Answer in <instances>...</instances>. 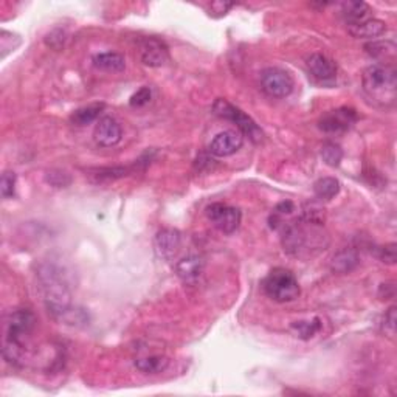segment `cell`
Wrapping results in <instances>:
<instances>
[{"label": "cell", "instance_id": "obj_8", "mask_svg": "<svg viewBox=\"0 0 397 397\" xmlns=\"http://www.w3.org/2000/svg\"><path fill=\"white\" fill-rule=\"evenodd\" d=\"M207 218L222 233H234L239 228L242 214L239 208L227 204H211L207 207Z\"/></svg>", "mask_w": 397, "mask_h": 397}, {"label": "cell", "instance_id": "obj_12", "mask_svg": "<svg viewBox=\"0 0 397 397\" xmlns=\"http://www.w3.org/2000/svg\"><path fill=\"white\" fill-rule=\"evenodd\" d=\"M242 143L244 135L241 132L224 130L219 132V134L213 138L208 151H210V154H213L214 157H228L233 156L234 152H238Z\"/></svg>", "mask_w": 397, "mask_h": 397}, {"label": "cell", "instance_id": "obj_14", "mask_svg": "<svg viewBox=\"0 0 397 397\" xmlns=\"http://www.w3.org/2000/svg\"><path fill=\"white\" fill-rule=\"evenodd\" d=\"M182 247V236L176 228H162L156 234V252L163 260H172Z\"/></svg>", "mask_w": 397, "mask_h": 397}, {"label": "cell", "instance_id": "obj_16", "mask_svg": "<svg viewBox=\"0 0 397 397\" xmlns=\"http://www.w3.org/2000/svg\"><path fill=\"white\" fill-rule=\"evenodd\" d=\"M347 31L352 38L357 39H375L387 31V24L380 19L369 17L359 24L347 25Z\"/></svg>", "mask_w": 397, "mask_h": 397}, {"label": "cell", "instance_id": "obj_30", "mask_svg": "<svg viewBox=\"0 0 397 397\" xmlns=\"http://www.w3.org/2000/svg\"><path fill=\"white\" fill-rule=\"evenodd\" d=\"M379 260L387 264L396 262V244H388V246L382 247L379 252Z\"/></svg>", "mask_w": 397, "mask_h": 397}, {"label": "cell", "instance_id": "obj_25", "mask_svg": "<svg viewBox=\"0 0 397 397\" xmlns=\"http://www.w3.org/2000/svg\"><path fill=\"white\" fill-rule=\"evenodd\" d=\"M322 158L327 166L336 168V166L341 163V160H343V151H341L338 144L332 142H326L322 146Z\"/></svg>", "mask_w": 397, "mask_h": 397}, {"label": "cell", "instance_id": "obj_15", "mask_svg": "<svg viewBox=\"0 0 397 397\" xmlns=\"http://www.w3.org/2000/svg\"><path fill=\"white\" fill-rule=\"evenodd\" d=\"M204 267H205V261L197 255H191V256L183 257L182 261L177 262L176 271H177V276L183 283L194 284L202 276Z\"/></svg>", "mask_w": 397, "mask_h": 397}, {"label": "cell", "instance_id": "obj_1", "mask_svg": "<svg viewBox=\"0 0 397 397\" xmlns=\"http://www.w3.org/2000/svg\"><path fill=\"white\" fill-rule=\"evenodd\" d=\"M329 246V236L323 227L322 219L304 214L303 218L292 222L283 234L284 252L294 257H310Z\"/></svg>", "mask_w": 397, "mask_h": 397}, {"label": "cell", "instance_id": "obj_26", "mask_svg": "<svg viewBox=\"0 0 397 397\" xmlns=\"http://www.w3.org/2000/svg\"><path fill=\"white\" fill-rule=\"evenodd\" d=\"M16 174L11 171H6L2 174L0 179V193H2L3 199H11L16 194Z\"/></svg>", "mask_w": 397, "mask_h": 397}, {"label": "cell", "instance_id": "obj_20", "mask_svg": "<svg viewBox=\"0 0 397 397\" xmlns=\"http://www.w3.org/2000/svg\"><path fill=\"white\" fill-rule=\"evenodd\" d=\"M360 257L354 252V250H341L336 256H334L331 269L336 274H350L355 267L359 266Z\"/></svg>", "mask_w": 397, "mask_h": 397}, {"label": "cell", "instance_id": "obj_32", "mask_svg": "<svg viewBox=\"0 0 397 397\" xmlns=\"http://www.w3.org/2000/svg\"><path fill=\"white\" fill-rule=\"evenodd\" d=\"M233 3L230 2H213L211 3V11L213 13H219V15H225V13L232 8Z\"/></svg>", "mask_w": 397, "mask_h": 397}, {"label": "cell", "instance_id": "obj_6", "mask_svg": "<svg viewBox=\"0 0 397 397\" xmlns=\"http://www.w3.org/2000/svg\"><path fill=\"white\" fill-rule=\"evenodd\" d=\"M36 326V317L29 309H19L11 312L5 322L3 340L16 341L25 346V338L33 332Z\"/></svg>", "mask_w": 397, "mask_h": 397}, {"label": "cell", "instance_id": "obj_21", "mask_svg": "<svg viewBox=\"0 0 397 397\" xmlns=\"http://www.w3.org/2000/svg\"><path fill=\"white\" fill-rule=\"evenodd\" d=\"M170 365V360L165 355H149L135 360V368L143 374H158L163 373Z\"/></svg>", "mask_w": 397, "mask_h": 397}, {"label": "cell", "instance_id": "obj_17", "mask_svg": "<svg viewBox=\"0 0 397 397\" xmlns=\"http://www.w3.org/2000/svg\"><path fill=\"white\" fill-rule=\"evenodd\" d=\"M365 50L369 57L377 59L382 66H393L396 61L397 47L391 40H375L365 45Z\"/></svg>", "mask_w": 397, "mask_h": 397}, {"label": "cell", "instance_id": "obj_22", "mask_svg": "<svg viewBox=\"0 0 397 397\" xmlns=\"http://www.w3.org/2000/svg\"><path fill=\"white\" fill-rule=\"evenodd\" d=\"M313 193L322 200H331L340 193V182L336 177H323L313 185Z\"/></svg>", "mask_w": 397, "mask_h": 397}, {"label": "cell", "instance_id": "obj_29", "mask_svg": "<svg viewBox=\"0 0 397 397\" xmlns=\"http://www.w3.org/2000/svg\"><path fill=\"white\" fill-rule=\"evenodd\" d=\"M128 172H129L128 168H104L96 171L95 177L98 180H114L118 177L128 176Z\"/></svg>", "mask_w": 397, "mask_h": 397}, {"label": "cell", "instance_id": "obj_7", "mask_svg": "<svg viewBox=\"0 0 397 397\" xmlns=\"http://www.w3.org/2000/svg\"><path fill=\"white\" fill-rule=\"evenodd\" d=\"M261 87L271 98H285L295 87L294 78L280 67H269L261 73Z\"/></svg>", "mask_w": 397, "mask_h": 397}, {"label": "cell", "instance_id": "obj_4", "mask_svg": "<svg viewBox=\"0 0 397 397\" xmlns=\"http://www.w3.org/2000/svg\"><path fill=\"white\" fill-rule=\"evenodd\" d=\"M264 292L276 303H290L299 295V284L290 270L274 269L262 283Z\"/></svg>", "mask_w": 397, "mask_h": 397}, {"label": "cell", "instance_id": "obj_2", "mask_svg": "<svg viewBox=\"0 0 397 397\" xmlns=\"http://www.w3.org/2000/svg\"><path fill=\"white\" fill-rule=\"evenodd\" d=\"M38 278L47 309L57 317H62L70 312L72 292L62 270L54 264H44L38 270Z\"/></svg>", "mask_w": 397, "mask_h": 397}, {"label": "cell", "instance_id": "obj_9", "mask_svg": "<svg viewBox=\"0 0 397 397\" xmlns=\"http://www.w3.org/2000/svg\"><path fill=\"white\" fill-rule=\"evenodd\" d=\"M306 67L312 76L313 81L323 86H332L337 80V66L336 62L329 59L322 53H312L306 59Z\"/></svg>", "mask_w": 397, "mask_h": 397}, {"label": "cell", "instance_id": "obj_13", "mask_svg": "<svg viewBox=\"0 0 397 397\" xmlns=\"http://www.w3.org/2000/svg\"><path fill=\"white\" fill-rule=\"evenodd\" d=\"M123 130L118 121L112 117H103L101 120L96 123L93 138L95 142L101 148H112V146L121 142Z\"/></svg>", "mask_w": 397, "mask_h": 397}, {"label": "cell", "instance_id": "obj_31", "mask_svg": "<svg viewBox=\"0 0 397 397\" xmlns=\"http://www.w3.org/2000/svg\"><path fill=\"white\" fill-rule=\"evenodd\" d=\"M294 210H295V205L292 204L290 200H285V202H281V204H278V205L275 207L274 214H276V216H284V214H290Z\"/></svg>", "mask_w": 397, "mask_h": 397}, {"label": "cell", "instance_id": "obj_3", "mask_svg": "<svg viewBox=\"0 0 397 397\" xmlns=\"http://www.w3.org/2000/svg\"><path fill=\"white\" fill-rule=\"evenodd\" d=\"M364 92L380 107L393 106L397 96V75L393 66L374 64L361 75Z\"/></svg>", "mask_w": 397, "mask_h": 397}, {"label": "cell", "instance_id": "obj_19", "mask_svg": "<svg viewBox=\"0 0 397 397\" xmlns=\"http://www.w3.org/2000/svg\"><path fill=\"white\" fill-rule=\"evenodd\" d=\"M371 8L365 2H345L341 3V16L345 17L347 25L359 24L361 20L369 19Z\"/></svg>", "mask_w": 397, "mask_h": 397}, {"label": "cell", "instance_id": "obj_24", "mask_svg": "<svg viewBox=\"0 0 397 397\" xmlns=\"http://www.w3.org/2000/svg\"><path fill=\"white\" fill-rule=\"evenodd\" d=\"M292 331H294L298 338L309 340L322 331V320L315 317L312 320H308V322H295L292 324Z\"/></svg>", "mask_w": 397, "mask_h": 397}, {"label": "cell", "instance_id": "obj_23", "mask_svg": "<svg viewBox=\"0 0 397 397\" xmlns=\"http://www.w3.org/2000/svg\"><path fill=\"white\" fill-rule=\"evenodd\" d=\"M103 107L104 104H90V106L80 107L72 114L70 120L76 126H86V124H90L100 117Z\"/></svg>", "mask_w": 397, "mask_h": 397}, {"label": "cell", "instance_id": "obj_27", "mask_svg": "<svg viewBox=\"0 0 397 397\" xmlns=\"http://www.w3.org/2000/svg\"><path fill=\"white\" fill-rule=\"evenodd\" d=\"M396 308H389L388 312L385 313V317H383V322H382V331L385 332V336L388 337H394L396 336Z\"/></svg>", "mask_w": 397, "mask_h": 397}, {"label": "cell", "instance_id": "obj_11", "mask_svg": "<svg viewBox=\"0 0 397 397\" xmlns=\"http://www.w3.org/2000/svg\"><path fill=\"white\" fill-rule=\"evenodd\" d=\"M140 58L144 66L162 67L170 61V50L158 38H144L140 40Z\"/></svg>", "mask_w": 397, "mask_h": 397}, {"label": "cell", "instance_id": "obj_5", "mask_svg": "<svg viewBox=\"0 0 397 397\" xmlns=\"http://www.w3.org/2000/svg\"><path fill=\"white\" fill-rule=\"evenodd\" d=\"M213 112L218 117L224 118V120L234 123L241 134L244 137H248L253 143H260L262 140V130L255 123V120H252L247 114H244L241 109L230 104L227 100H216L213 104Z\"/></svg>", "mask_w": 397, "mask_h": 397}, {"label": "cell", "instance_id": "obj_10", "mask_svg": "<svg viewBox=\"0 0 397 397\" xmlns=\"http://www.w3.org/2000/svg\"><path fill=\"white\" fill-rule=\"evenodd\" d=\"M355 121H357V114H355L354 109L340 107L324 114L318 126L327 134H340V132L350 129Z\"/></svg>", "mask_w": 397, "mask_h": 397}, {"label": "cell", "instance_id": "obj_18", "mask_svg": "<svg viewBox=\"0 0 397 397\" xmlns=\"http://www.w3.org/2000/svg\"><path fill=\"white\" fill-rule=\"evenodd\" d=\"M93 66L96 68H100V70H103V72L120 73L124 70V68H126V59H124V57L120 53L106 52V53L95 54Z\"/></svg>", "mask_w": 397, "mask_h": 397}, {"label": "cell", "instance_id": "obj_28", "mask_svg": "<svg viewBox=\"0 0 397 397\" xmlns=\"http://www.w3.org/2000/svg\"><path fill=\"white\" fill-rule=\"evenodd\" d=\"M151 89L149 87H142L140 90L130 96V106L132 107H143L151 101Z\"/></svg>", "mask_w": 397, "mask_h": 397}]
</instances>
